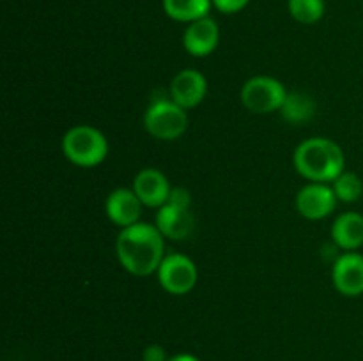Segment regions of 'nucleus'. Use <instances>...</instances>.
Wrapping results in <instances>:
<instances>
[{
  "label": "nucleus",
  "instance_id": "1",
  "mask_svg": "<svg viewBox=\"0 0 363 361\" xmlns=\"http://www.w3.org/2000/svg\"><path fill=\"white\" fill-rule=\"evenodd\" d=\"M165 237L158 227L138 222L117 236L116 251L121 265L135 276H149L160 269L165 258Z\"/></svg>",
  "mask_w": 363,
  "mask_h": 361
},
{
  "label": "nucleus",
  "instance_id": "2",
  "mask_svg": "<svg viewBox=\"0 0 363 361\" xmlns=\"http://www.w3.org/2000/svg\"><path fill=\"white\" fill-rule=\"evenodd\" d=\"M294 168L312 183L335 180L344 172L346 158L339 144L330 138H308L294 151Z\"/></svg>",
  "mask_w": 363,
  "mask_h": 361
},
{
  "label": "nucleus",
  "instance_id": "3",
  "mask_svg": "<svg viewBox=\"0 0 363 361\" xmlns=\"http://www.w3.org/2000/svg\"><path fill=\"white\" fill-rule=\"evenodd\" d=\"M62 152L73 165L92 168L105 161L108 154V140L98 127L80 124L64 134Z\"/></svg>",
  "mask_w": 363,
  "mask_h": 361
},
{
  "label": "nucleus",
  "instance_id": "4",
  "mask_svg": "<svg viewBox=\"0 0 363 361\" xmlns=\"http://www.w3.org/2000/svg\"><path fill=\"white\" fill-rule=\"evenodd\" d=\"M144 126L158 140H176L188 127L186 110L169 98L152 99L145 110Z\"/></svg>",
  "mask_w": 363,
  "mask_h": 361
},
{
  "label": "nucleus",
  "instance_id": "5",
  "mask_svg": "<svg viewBox=\"0 0 363 361\" xmlns=\"http://www.w3.org/2000/svg\"><path fill=\"white\" fill-rule=\"evenodd\" d=\"M287 91L273 76H254L241 88V103L254 113H272L282 108Z\"/></svg>",
  "mask_w": 363,
  "mask_h": 361
},
{
  "label": "nucleus",
  "instance_id": "6",
  "mask_svg": "<svg viewBox=\"0 0 363 361\" xmlns=\"http://www.w3.org/2000/svg\"><path fill=\"white\" fill-rule=\"evenodd\" d=\"M160 285L174 296H183L197 285L199 271L190 257L181 253L165 255L158 271Z\"/></svg>",
  "mask_w": 363,
  "mask_h": 361
},
{
  "label": "nucleus",
  "instance_id": "7",
  "mask_svg": "<svg viewBox=\"0 0 363 361\" xmlns=\"http://www.w3.org/2000/svg\"><path fill=\"white\" fill-rule=\"evenodd\" d=\"M337 198L335 191L326 183H311L301 188L296 195V209L303 218L323 219L332 214L335 209Z\"/></svg>",
  "mask_w": 363,
  "mask_h": 361
},
{
  "label": "nucleus",
  "instance_id": "8",
  "mask_svg": "<svg viewBox=\"0 0 363 361\" xmlns=\"http://www.w3.org/2000/svg\"><path fill=\"white\" fill-rule=\"evenodd\" d=\"M332 280L342 296L357 297L363 294V255L346 251L333 262Z\"/></svg>",
  "mask_w": 363,
  "mask_h": 361
},
{
  "label": "nucleus",
  "instance_id": "9",
  "mask_svg": "<svg viewBox=\"0 0 363 361\" xmlns=\"http://www.w3.org/2000/svg\"><path fill=\"white\" fill-rule=\"evenodd\" d=\"M208 94V80L197 69H183L170 81V99L184 110L201 105Z\"/></svg>",
  "mask_w": 363,
  "mask_h": 361
},
{
  "label": "nucleus",
  "instance_id": "10",
  "mask_svg": "<svg viewBox=\"0 0 363 361\" xmlns=\"http://www.w3.org/2000/svg\"><path fill=\"white\" fill-rule=\"evenodd\" d=\"M156 227L163 237L174 241L186 239L195 229L194 212L186 205H177L167 202L156 211Z\"/></svg>",
  "mask_w": 363,
  "mask_h": 361
},
{
  "label": "nucleus",
  "instance_id": "11",
  "mask_svg": "<svg viewBox=\"0 0 363 361\" xmlns=\"http://www.w3.org/2000/svg\"><path fill=\"white\" fill-rule=\"evenodd\" d=\"M220 42V28L213 18L206 16L191 21L183 35V46L190 55L208 57L216 50Z\"/></svg>",
  "mask_w": 363,
  "mask_h": 361
},
{
  "label": "nucleus",
  "instance_id": "12",
  "mask_svg": "<svg viewBox=\"0 0 363 361\" xmlns=\"http://www.w3.org/2000/svg\"><path fill=\"white\" fill-rule=\"evenodd\" d=\"M142 202L133 190L128 188H117L106 198V216L112 223H116L121 229L135 225L140 222L142 216Z\"/></svg>",
  "mask_w": 363,
  "mask_h": 361
},
{
  "label": "nucleus",
  "instance_id": "13",
  "mask_svg": "<svg viewBox=\"0 0 363 361\" xmlns=\"http://www.w3.org/2000/svg\"><path fill=\"white\" fill-rule=\"evenodd\" d=\"M133 191L140 198L142 204L152 209H160L167 204L172 188H170L165 173L156 168H144L135 177Z\"/></svg>",
  "mask_w": 363,
  "mask_h": 361
},
{
  "label": "nucleus",
  "instance_id": "14",
  "mask_svg": "<svg viewBox=\"0 0 363 361\" xmlns=\"http://www.w3.org/2000/svg\"><path fill=\"white\" fill-rule=\"evenodd\" d=\"M332 239L337 248L354 251L363 244V216L360 212H342L332 225Z\"/></svg>",
  "mask_w": 363,
  "mask_h": 361
},
{
  "label": "nucleus",
  "instance_id": "15",
  "mask_svg": "<svg viewBox=\"0 0 363 361\" xmlns=\"http://www.w3.org/2000/svg\"><path fill=\"white\" fill-rule=\"evenodd\" d=\"M213 0H163V11L176 21H197L209 16Z\"/></svg>",
  "mask_w": 363,
  "mask_h": 361
},
{
  "label": "nucleus",
  "instance_id": "16",
  "mask_svg": "<svg viewBox=\"0 0 363 361\" xmlns=\"http://www.w3.org/2000/svg\"><path fill=\"white\" fill-rule=\"evenodd\" d=\"M284 119L291 124H303L315 113V101L305 92H287V98L280 108Z\"/></svg>",
  "mask_w": 363,
  "mask_h": 361
},
{
  "label": "nucleus",
  "instance_id": "17",
  "mask_svg": "<svg viewBox=\"0 0 363 361\" xmlns=\"http://www.w3.org/2000/svg\"><path fill=\"white\" fill-rule=\"evenodd\" d=\"M325 0H289V13L298 23H318L325 16Z\"/></svg>",
  "mask_w": 363,
  "mask_h": 361
},
{
  "label": "nucleus",
  "instance_id": "18",
  "mask_svg": "<svg viewBox=\"0 0 363 361\" xmlns=\"http://www.w3.org/2000/svg\"><path fill=\"white\" fill-rule=\"evenodd\" d=\"M333 191L340 202H357L363 193V183L353 172H342L333 180Z\"/></svg>",
  "mask_w": 363,
  "mask_h": 361
},
{
  "label": "nucleus",
  "instance_id": "19",
  "mask_svg": "<svg viewBox=\"0 0 363 361\" xmlns=\"http://www.w3.org/2000/svg\"><path fill=\"white\" fill-rule=\"evenodd\" d=\"M250 0H213V6L223 14H234L243 11Z\"/></svg>",
  "mask_w": 363,
  "mask_h": 361
},
{
  "label": "nucleus",
  "instance_id": "20",
  "mask_svg": "<svg viewBox=\"0 0 363 361\" xmlns=\"http://www.w3.org/2000/svg\"><path fill=\"white\" fill-rule=\"evenodd\" d=\"M142 360L144 361H169V357H167L165 349H163L162 345H158V343H152V345L145 347L144 354H142Z\"/></svg>",
  "mask_w": 363,
  "mask_h": 361
},
{
  "label": "nucleus",
  "instance_id": "21",
  "mask_svg": "<svg viewBox=\"0 0 363 361\" xmlns=\"http://www.w3.org/2000/svg\"><path fill=\"white\" fill-rule=\"evenodd\" d=\"M170 204H177V205H186L190 207L191 205V197H190V191L184 190V188H172L169 195V200Z\"/></svg>",
  "mask_w": 363,
  "mask_h": 361
},
{
  "label": "nucleus",
  "instance_id": "22",
  "mask_svg": "<svg viewBox=\"0 0 363 361\" xmlns=\"http://www.w3.org/2000/svg\"><path fill=\"white\" fill-rule=\"evenodd\" d=\"M169 361H201V360H199L197 356H194V354L183 353V354H176V356L169 357Z\"/></svg>",
  "mask_w": 363,
  "mask_h": 361
}]
</instances>
